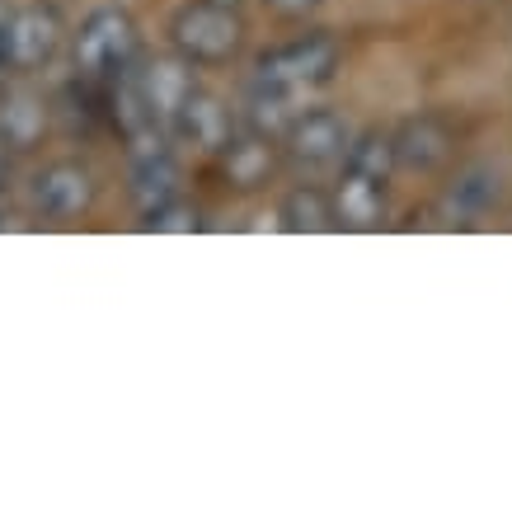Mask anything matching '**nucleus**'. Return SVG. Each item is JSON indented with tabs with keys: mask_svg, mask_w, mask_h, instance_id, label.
Returning <instances> with one entry per match:
<instances>
[{
	"mask_svg": "<svg viewBox=\"0 0 512 512\" xmlns=\"http://www.w3.org/2000/svg\"><path fill=\"white\" fill-rule=\"evenodd\" d=\"M170 43L193 66L231 62L235 52H240V43H245L240 10L212 5V0H188V5H179V15L170 19Z\"/></svg>",
	"mask_w": 512,
	"mask_h": 512,
	"instance_id": "f257e3e1",
	"label": "nucleus"
},
{
	"mask_svg": "<svg viewBox=\"0 0 512 512\" xmlns=\"http://www.w3.org/2000/svg\"><path fill=\"white\" fill-rule=\"evenodd\" d=\"M76 71L80 80H94V85H109L113 76H123L127 66L141 57V43H137V24L127 10L118 5H104L94 10L85 24L76 29Z\"/></svg>",
	"mask_w": 512,
	"mask_h": 512,
	"instance_id": "f03ea898",
	"label": "nucleus"
},
{
	"mask_svg": "<svg viewBox=\"0 0 512 512\" xmlns=\"http://www.w3.org/2000/svg\"><path fill=\"white\" fill-rule=\"evenodd\" d=\"M66 43V19L57 5H43V0H29V5H15L10 19H5V33H0V62L10 76H33L52 66V57L62 52Z\"/></svg>",
	"mask_w": 512,
	"mask_h": 512,
	"instance_id": "7ed1b4c3",
	"label": "nucleus"
},
{
	"mask_svg": "<svg viewBox=\"0 0 512 512\" xmlns=\"http://www.w3.org/2000/svg\"><path fill=\"white\" fill-rule=\"evenodd\" d=\"M339 66V43L325 38V33H306V38H292V43L273 47L254 62V80L264 85H287V90H306V85H320V80L334 76Z\"/></svg>",
	"mask_w": 512,
	"mask_h": 512,
	"instance_id": "20e7f679",
	"label": "nucleus"
},
{
	"mask_svg": "<svg viewBox=\"0 0 512 512\" xmlns=\"http://www.w3.org/2000/svg\"><path fill=\"white\" fill-rule=\"evenodd\" d=\"M132 85L141 94V109L156 127L170 132L174 113L193 90V62H184L179 52L174 57H137L132 62Z\"/></svg>",
	"mask_w": 512,
	"mask_h": 512,
	"instance_id": "39448f33",
	"label": "nucleus"
},
{
	"mask_svg": "<svg viewBox=\"0 0 512 512\" xmlns=\"http://www.w3.org/2000/svg\"><path fill=\"white\" fill-rule=\"evenodd\" d=\"M287 141V160L301 165V170H329V165H343L348 156V123H343L339 113L329 109H311V113H296L292 127L282 132Z\"/></svg>",
	"mask_w": 512,
	"mask_h": 512,
	"instance_id": "423d86ee",
	"label": "nucleus"
},
{
	"mask_svg": "<svg viewBox=\"0 0 512 512\" xmlns=\"http://www.w3.org/2000/svg\"><path fill=\"white\" fill-rule=\"evenodd\" d=\"M99 198V184L94 174L80 165V160H57L47 170L33 174V207L43 212L47 221H76L85 217Z\"/></svg>",
	"mask_w": 512,
	"mask_h": 512,
	"instance_id": "0eeeda50",
	"label": "nucleus"
},
{
	"mask_svg": "<svg viewBox=\"0 0 512 512\" xmlns=\"http://www.w3.org/2000/svg\"><path fill=\"white\" fill-rule=\"evenodd\" d=\"M170 137H179L184 146H198V151H207V156H217L221 146L235 137V118H231V109H226L221 94L193 85L188 99L179 104V113H174Z\"/></svg>",
	"mask_w": 512,
	"mask_h": 512,
	"instance_id": "6e6552de",
	"label": "nucleus"
},
{
	"mask_svg": "<svg viewBox=\"0 0 512 512\" xmlns=\"http://www.w3.org/2000/svg\"><path fill=\"white\" fill-rule=\"evenodd\" d=\"M390 146H395V170L433 174L451 160L456 137H451V127L442 123V118H428V113H423V118H409V123L395 127V132H390Z\"/></svg>",
	"mask_w": 512,
	"mask_h": 512,
	"instance_id": "1a4fd4ad",
	"label": "nucleus"
},
{
	"mask_svg": "<svg viewBox=\"0 0 512 512\" xmlns=\"http://www.w3.org/2000/svg\"><path fill=\"white\" fill-rule=\"evenodd\" d=\"M217 156H221V174H226V184H235V188H259V184H268V174L278 170L273 137H259V132H249V127L245 132H235Z\"/></svg>",
	"mask_w": 512,
	"mask_h": 512,
	"instance_id": "9d476101",
	"label": "nucleus"
},
{
	"mask_svg": "<svg viewBox=\"0 0 512 512\" xmlns=\"http://www.w3.org/2000/svg\"><path fill=\"white\" fill-rule=\"evenodd\" d=\"M329 198H334V221L348 226V231H372L376 221L386 217V184L367 179V174L343 170L339 188Z\"/></svg>",
	"mask_w": 512,
	"mask_h": 512,
	"instance_id": "9b49d317",
	"label": "nucleus"
},
{
	"mask_svg": "<svg viewBox=\"0 0 512 512\" xmlns=\"http://www.w3.org/2000/svg\"><path fill=\"white\" fill-rule=\"evenodd\" d=\"M292 118H296V90L254 80V90H249V99H245V127L249 132L278 141L282 132L292 127Z\"/></svg>",
	"mask_w": 512,
	"mask_h": 512,
	"instance_id": "f8f14e48",
	"label": "nucleus"
},
{
	"mask_svg": "<svg viewBox=\"0 0 512 512\" xmlns=\"http://www.w3.org/2000/svg\"><path fill=\"white\" fill-rule=\"evenodd\" d=\"M278 221H282V231H292V235H320V231H334V226H339V221H334V198L315 184L292 188L278 207Z\"/></svg>",
	"mask_w": 512,
	"mask_h": 512,
	"instance_id": "ddd939ff",
	"label": "nucleus"
},
{
	"mask_svg": "<svg viewBox=\"0 0 512 512\" xmlns=\"http://www.w3.org/2000/svg\"><path fill=\"white\" fill-rule=\"evenodd\" d=\"M43 127H47V104L38 99V94L10 90L5 99H0V132L10 137L15 151H29L33 141L43 137Z\"/></svg>",
	"mask_w": 512,
	"mask_h": 512,
	"instance_id": "4468645a",
	"label": "nucleus"
},
{
	"mask_svg": "<svg viewBox=\"0 0 512 512\" xmlns=\"http://www.w3.org/2000/svg\"><path fill=\"white\" fill-rule=\"evenodd\" d=\"M343 170L367 174V179H381V184H390V174H395V146H390V132L372 127V132H362V137L348 141Z\"/></svg>",
	"mask_w": 512,
	"mask_h": 512,
	"instance_id": "2eb2a0df",
	"label": "nucleus"
},
{
	"mask_svg": "<svg viewBox=\"0 0 512 512\" xmlns=\"http://www.w3.org/2000/svg\"><path fill=\"white\" fill-rule=\"evenodd\" d=\"M498 193H503V188H498V174L475 165V170H466L456 179V188L447 193V207L456 217H480V212H489L498 202Z\"/></svg>",
	"mask_w": 512,
	"mask_h": 512,
	"instance_id": "dca6fc26",
	"label": "nucleus"
},
{
	"mask_svg": "<svg viewBox=\"0 0 512 512\" xmlns=\"http://www.w3.org/2000/svg\"><path fill=\"white\" fill-rule=\"evenodd\" d=\"M193 226H198V212H193L184 198L165 202V207H156V212L146 217V231H193Z\"/></svg>",
	"mask_w": 512,
	"mask_h": 512,
	"instance_id": "f3484780",
	"label": "nucleus"
},
{
	"mask_svg": "<svg viewBox=\"0 0 512 512\" xmlns=\"http://www.w3.org/2000/svg\"><path fill=\"white\" fill-rule=\"evenodd\" d=\"M273 15H282V19H306V15H315L320 10V0H264Z\"/></svg>",
	"mask_w": 512,
	"mask_h": 512,
	"instance_id": "a211bd4d",
	"label": "nucleus"
},
{
	"mask_svg": "<svg viewBox=\"0 0 512 512\" xmlns=\"http://www.w3.org/2000/svg\"><path fill=\"white\" fill-rule=\"evenodd\" d=\"M10 156H15V146H10V137L0 132V184H5V174H10Z\"/></svg>",
	"mask_w": 512,
	"mask_h": 512,
	"instance_id": "6ab92c4d",
	"label": "nucleus"
},
{
	"mask_svg": "<svg viewBox=\"0 0 512 512\" xmlns=\"http://www.w3.org/2000/svg\"><path fill=\"white\" fill-rule=\"evenodd\" d=\"M10 10H15V5H10V0H0V33H5V19H10Z\"/></svg>",
	"mask_w": 512,
	"mask_h": 512,
	"instance_id": "aec40b11",
	"label": "nucleus"
},
{
	"mask_svg": "<svg viewBox=\"0 0 512 512\" xmlns=\"http://www.w3.org/2000/svg\"><path fill=\"white\" fill-rule=\"evenodd\" d=\"M212 5H231V10H240V5H245V0H212Z\"/></svg>",
	"mask_w": 512,
	"mask_h": 512,
	"instance_id": "412c9836",
	"label": "nucleus"
},
{
	"mask_svg": "<svg viewBox=\"0 0 512 512\" xmlns=\"http://www.w3.org/2000/svg\"><path fill=\"white\" fill-rule=\"evenodd\" d=\"M0 217H5V207H0Z\"/></svg>",
	"mask_w": 512,
	"mask_h": 512,
	"instance_id": "4be33fe9",
	"label": "nucleus"
}]
</instances>
